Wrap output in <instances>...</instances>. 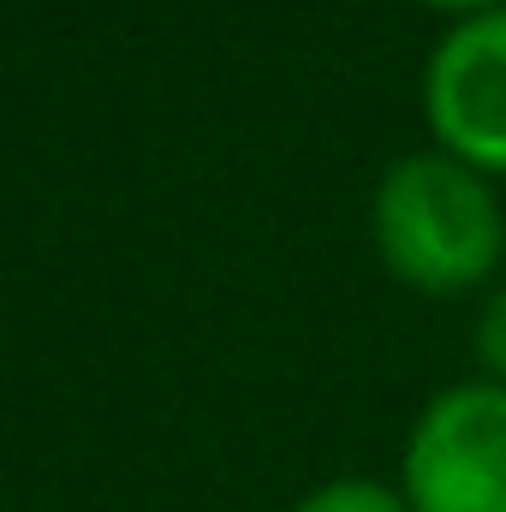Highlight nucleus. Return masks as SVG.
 Wrapping results in <instances>:
<instances>
[{"label": "nucleus", "mask_w": 506, "mask_h": 512, "mask_svg": "<svg viewBox=\"0 0 506 512\" xmlns=\"http://www.w3.org/2000/svg\"><path fill=\"white\" fill-rule=\"evenodd\" d=\"M370 239L381 268L423 298L477 292L501 274L506 256L501 191L489 173L441 149H411L376 179Z\"/></svg>", "instance_id": "obj_1"}, {"label": "nucleus", "mask_w": 506, "mask_h": 512, "mask_svg": "<svg viewBox=\"0 0 506 512\" xmlns=\"http://www.w3.org/2000/svg\"><path fill=\"white\" fill-rule=\"evenodd\" d=\"M399 495L411 512H506V387H441L399 459Z\"/></svg>", "instance_id": "obj_2"}, {"label": "nucleus", "mask_w": 506, "mask_h": 512, "mask_svg": "<svg viewBox=\"0 0 506 512\" xmlns=\"http://www.w3.org/2000/svg\"><path fill=\"white\" fill-rule=\"evenodd\" d=\"M423 120L441 155L506 179V6L453 18L423 60Z\"/></svg>", "instance_id": "obj_3"}, {"label": "nucleus", "mask_w": 506, "mask_h": 512, "mask_svg": "<svg viewBox=\"0 0 506 512\" xmlns=\"http://www.w3.org/2000/svg\"><path fill=\"white\" fill-rule=\"evenodd\" d=\"M292 512H411L399 483H381V477H334V483H316Z\"/></svg>", "instance_id": "obj_4"}, {"label": "nucleus", "mask_w": 506, "mask_h": 512, "mask_svg": "<svg viewBox=\"0 0 506 512\" xmlns=\"http://www.w3.org/2000/svg\"><path fill=\"white\" fill-rule=\"evenodd\" d=\"M471 346H477V364H483V382L506 387V280L483 298L477 310V328H471Z\"/></svg>", "instance_id": "obj_5"}, {"label": "nucleus", "mask_w": 506, "mask_h": 512, "mask_svg": "<svg viewBox=\"0 0 506 512\" xmlns=\"http://www.w3.org/2000/svg\"><path fill=\"white\" fill-rule=\"evenodd\" d=\"M417 6H435V12H453V18H471V12H489V6H506V0H417Z\"/></svg>", "instance_id": "obj_6"}]
</instances>
